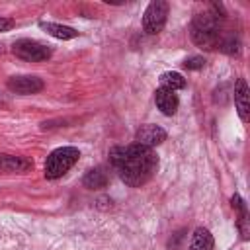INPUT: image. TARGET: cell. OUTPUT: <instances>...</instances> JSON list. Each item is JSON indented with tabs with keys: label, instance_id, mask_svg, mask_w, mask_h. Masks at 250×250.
I'll return each instance as SVG.
<instances>
[{
	"label": "cell",
	"instance_id": "obj_1",
	"mask_svg": "<svg viewBox=\"0 0 250 250\" xmlns=\"http://www.w3.org/2000/svg\"><path fill=\"white\" fill-rule=\"evenodd\" d=\"M109 164L121 182L131 188H139L154 176L158 168V156L152 148L133 143L127 146H113L109 150Z\"/></svg>",
	"mask_w": 250,
	"mask_h": 250
},
{
	"label": "cell",
	"instance_id": "obj_2",
	"mask_svg": "<svg viewBox=\"0 0 250 250\" xmlns=\"http://www.w3.org/2000/svg\"><path fill=\"white\" fill-rule=\"evenodd\" d=\"M211 12H203V14H197L193 18V23H191V39L197 47L201 49H215L219 45V39H221V31H219V12H221V6L219 4H211L209 6Z\"/></svg>",
	"mask_w": 250,
	"mask_h": 250
},
{
	"label": "cell",
	"instance_id": "obj_3",
	"mask_svg": "<svg viewBox=\"0 0 250 250\" xmlns=\"http://www.w3.org/2000/svg\"><path fill=\"white\" fill-rule=\"evenodd\" d=\"M78 158H80V150L76 146L55 148L45 160V178H49V180L61 178L78 162Z\"/></svg>",
	"mask_w": 250,
	"mask_h": 250
},
{
	"label": "cell",
	"instance_id": "obj_4",
	"mask_svg": "<svg viewBox=\"0 0 250 250\" xmlns=\"http://www.w3.org/2000/svg\"><path fill=\"white\" fill-rule=\"evenodd\" d=\"M166 18H168V2L164 0H154L146 6L145 14H143V29L148 35H156L164 29L166 25Z\"/></svg>",
	"mask_w": 250,
	"mask_h": 250
},
{
	"label": "cell",
	"instance_id": "obj_5",
	"mask_svg": "<svg viewBox=\"0 0 250 250\" xmlns=\"http://www.w3.org/2000/svg\"><path fill=\"white\" fill-rule=\"evenodd\" d=\"M12 53L27 62H41L51 57V49L35 39H18L12 47Z\"/></svg>",
	"mask_w": 250,
	"mask_h": 250
},
{
	"label": "cell",
	"instance_id": "obj_6",
	"mask_svg": "<svg viewBox=\"0 0 250 250\" xmlns=\"http://www.w3.org/2000/svg\"><path fill=\"white\" fill-rule=\"evenodd\" d=\"M8 88L16 94H21V96H29V94H37L43 90V80L37 78V76H29V74H23V76H12L8 80Z\"/></svg>",
	"mask_w": 250,
	"mask_h": 250
},
{
	"label": "cell",
	"instance_id": "obj_7",
	"mask_svg": "<svg viewBox=\"0 0 250 250\" xmlns=\"http://www.w3.org/2000/svg\"><path fill=\"white\" fill-rule=\"evenodd\" d=\"M135 139H137L139 145H145V146L152 148V146H158L160 143L166 141V131L162 127H158V125H150L148 123V125H141L137 129Z\"/></svg>",
	"mask_w": 250,
	"mask_h": 250
},
{
	"label": "cell",
	"instance_id": "obj_8",
	"mask_svg": "<svg viewBox=\"0 0 250 250\" xmlns=\"http://www.w3.org/2000/svg\"><path fill=\"white\" fill-rule=\"evenodd\" d=\"M31 160L25 156L0 154V174H25L31 170Z\"/></svg>",
	"mask_w": 250,
	"mask_h": 250
},
{
	"label": "cell",
	"instance_id": "obj_9",
	"mask_svg": "<svg viewBox=\"0 0 250 250\" xmlns=\"http://www.w3.org/2000/svg\"><path fill=\"white\" fill-rule=\"evenodd\" d=\"M234 105L242 121L250 119V94H248V84L244 78H238L234 84Z\"/></svg>",
	"mask_w": 250,
	"mask_h": 250
},
{
	"label": "cell",
	"instance_id": "obj_10",
	"mask_svg": "<svg viewBox=\"0 0 250 250\" xmlns=\"http://www.w3.org/2000/svg\"><path fill=\"white\" fill-rule=\"evenodd\" d=\"M154 102H156V107L164 115H174L178 111V105H180V100H178L176 92L166 90V88H158L154 92Z\"/></svg>",
	"mask_w": 250,
	"mask_h": 250
},
{
	"label": "cell",
	"instance_id": "obj_11",
	"mask_svg": "<svg viewBox=\"0 0 250 250\" xmlns=\"http://www.w3.org/2000/svg\"><path fill=\"white\" fill-rule=\"evenodd\" d=\"M230 207L238 213L236 227H238L242 238H248V232H250V230H248V211H246V205H244L242 197H240V195H232V197H230Z\"/></svg>",
	"mask_w": 250,
	"mask_h": 250
},
{
	"label": "cell",
	"instance_id": "obj_12",
	"mask_svg": "<svg viewBox=\"0 0 250 250\" xmlns=\"http://www.w3.org/2000/svg\"><path fill=\"white\" fill-rule=\"evenodd\" d=\"M213 244H215V240H213L211 232L207 229H203V227H197L193 230V234H191L188 250H213Z\"/></svg>",
	"mask_w": 250,
	"mask_h": 250
},
{
	"label": "cell",
	"instance_id": "obj_13",
	"mask_svg": "<svg viewBox=\"0 0 250 250\" xmlns=\"http://www.w3.org/2000/svg\"><path fill=\"white\" fill-rule=\"evenodd\" d=\"M82 184L88 189H102L107 186V172H104V168H92L82 178Z\"/></svg>",
	"mask_w": 250,
	"mask_h": 250
},
{
	"label": "cell",
	"instance_id": "obj_14",
	"mask_svg": "<svg viewBox=\"0 0 250 250\" xmlns=\"http://www.w3.org/2000/svg\"><path fill=\"white\" fill-rule=\"evenodd\" d=\"M39 25H41V29H45L49 35H53L57 39H74L78 35V31L68 25H61V23H53V21H41Z\"/></svg>",
	"mask_w": 250,
	"mask_h": 250
},
{
	"label": "cell",
	"instance_id": "obj_15",
	"mask_svg": "<svg viewBox=\"0 0 250 250\" xmlns=\"http://www.w3.org/2000/svg\"><path fill=\"white\" fill-rule=\"evenodd\" d=\"M160 88H166V90H182L186 88V78L180 74V72H164L160 76Z\"/></svg>",
	"mask_w": 250,
	"mask_h": 250
},
{
	"label": "cell",
	"instance_id": "obj_16",
	"mask_svg": "<svg viewBox=\"0 0 250 250\" xmlns=\"http://www.w3.org/2000/svg\"><path fill=\"white\" fill-rule=\"evenodd\" d=\"M217 47H219L223 53H227V55H238V53H240V41H238L234 35L221 37Z\"/></svg>",
	"mask_w": 250,
	"mask_h": 250
},
{
	"label": "cell",
	"instance_id": "obj_17",
	"mask_svg": "<svg viewBox=\"0 0 250 250\" xmlns=\"http://www.w3.org/2000/svg\"><path fill=\"white\" fill-rule=\"evenodd\" d=\"M184 66L188 70H199V68L205 66V59L203 57H189V59L184 61Z\"/></svg>",
	"mask_w": 250,
	"mask_h": 250
},
{
	"label": "cell",
	"instance_id": "obj_18",
	"mask_svg": "<svg viewBox=\"0 0 250 250\" xmlns=\"http://www.w3.org/2000/svg\"><path fill=\"white\" fill-rule=\"evenodd\" d=\"M14 27V20H10V18H0V33L2 31H10Z\"/></svg>",
	"mask_w": 250,
	"mask_h": 250
},
{
	"label": "cell",
	"instance_id": "obj_19",
	"mask_svg": "<svg viewBox=\"0 0 250 250\" xmlns=\"http://www.w3.org/2000/svg\"><path fill=\"white\" fill-rule=\"evenodd\" d=\"M0 53H2V45H0Z\"/></svg>",
	"mask_w": 250,
	"mask_h": 250
}]
</instances>
